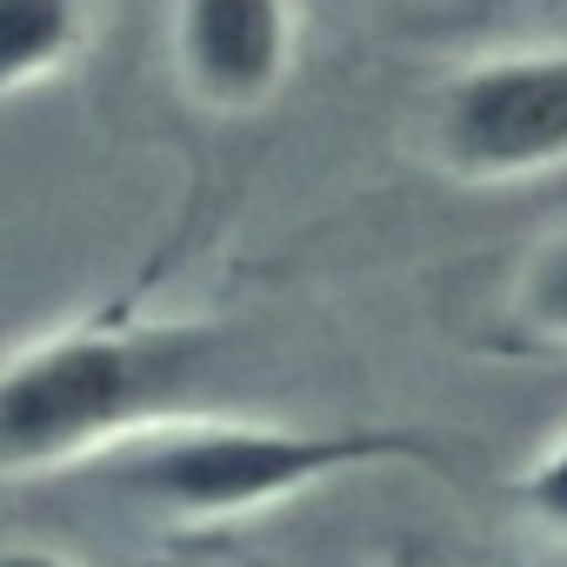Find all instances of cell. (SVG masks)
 Segmentation results:
<instances>
[{
    "label": "cell",
    "instance_id": "obj_5",
    "mask_svg": "<svg viewBox=\"0 0 567 567\" xmlns=\"http://www.w3.org/2000/svg\"><path fill=\"white\" fill-rule=\"evenodd\" d=\"M87 0H0V101L54 81L87 48Z\"/></svg>",
    "mask_w": 567,
    "mask_h": 567
},
{
    "label": "cell",
    "instance_id": "obj_7",
    "mask_svg": "<svg viewBox=\"0 0 567 567\" xmlns=\"http://www.w3.org/2000/svg\"><path fill=\"white\" fill-rule=\"evenodd\" d=\"M514 501L527 507V520L554 540H567V427L514 474Z\"/></svg>",
    "mask_w": 567,
    "mask_h": 567
},
{
    "label": "cell",
    "instance_id": "obj_8",
    "mask_svg": "<svg viewBox=\"0 0 567 567\" xmlns=\"http://www.w3.org/2000/svg\"><path fill=\"white\" fill-rule=\"evenodd\" d=\"M0 567H81V560L54 540H0Z\"/></svg>",
    "mask_w": 567,
    "mask_h": 567
},
{
    "label": "cell",
    "instance_id": "obj_6",
    "mask_svg": "<svg viewBox=\"0 0 567 567\" xmlns=\"http://www.w3.org/2000/svg\"><path fill=\"white\" fill-rule=\"evenodd\" d=\"M507 341L534 354H567V234H547L507 288Z\"/></svg>",
    "mask_w": 567,
    "mask_h": 567
},
{
    "label": "cell",
    "instance_id": "obj_2",
    "mask_svg": "<svg viewBox=\"0 0 567 567\" xmlns=\"http://www.w3.org/2000/svg\"><path fill=\"white\" fill-rule=\"evenodd\" d=\"M374 467H427L441 481H461V454L427 427H368V421L321 427V421H280V414L187 421L81 467L74 481H87L101 501L127 507L134 520L187 547Z\"/></svg>",
    "mask_w": 567,
    "mask_h": 567
},
{
    "label": "cell",
    "instance_id": "obj_10",
    "mask_svg": "<svg viewBox=\"0 0 567 567\" xmlns=\"http://www.w3.org/2000/svg\"><path fill=\"white\" fill-rule=\"evenodd\" d=\"M401 567H461V560H434V554H414V560H401Z\"/></svg>",
    "mask_w": 567,
    "mask_h": 567
},
{
    "label": "cell",
    "instance_id": "obj_9",
    "mask_svg": "<svg viewBox=\"0 0 567 567\" xmlns=\"http://www.w3.org/2000/svg\"><path fill=\"white\" fill-rule=\"evenodd\" d=\"M154 567H227V560H214V554H200V547H181V554H167V560H154Z\"/></svg>",
    "mask_w": 567,
    "mask_h": 567
},
{
    "label": "cell",
    "instance_id": "obj_4",
    "mask_svg": "<svg viewBox=\"0 0 567 567\" xmlns=\"http://www.w3.org/2000/svg\"><path fill=\"white\" fill-rule=\"evenodd\" d=\"M174 81L214 114H260L301 61L295 0H174Z\"/></svg>",
    "mask_w": 567,
    "mask_h": 567
},
{
    "label": "cell",
    "instance_id": "obj_3",
    "mask_svg": "<svg viewBox=\"0 0 567 567\" xmlns=\"http://www.w3.org/2000/svg\"><path fill=\"white\" fill-rule=\"evenodd\" d=\"M427 161L461 187H520L567 167V48H507L454 68L427 101Z\"/></svg>",
    "mask_w": 567,
    "mask_h": 567
},
{
    "label": "cell",
    "instance_id": "obj_1",
    "mask_svg": "<svg viewBox=\"0 0 567 567\" xmlns=\"http://www.w3.org/2000/svg\"><path fill=\"white\" fill-rule=\"evenodd\" d=\"M214 414H267L227 321L87 315L0 361V487L81 467Z\"/></svg>",
    "mask_w": 567,
    "mask_h": 567
}]
</instances>
